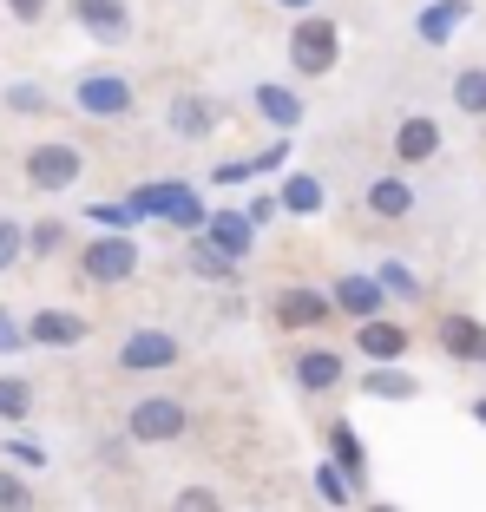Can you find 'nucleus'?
<instances>
[{"mask_svg": "<svg viewBox=\"0 0 486 512\" xmlns=\"http://www.w3.org/2000/svg\"><path fill=\"white\" fill-rule=\"evenodd\" d=\"M454 106L467 119H486V66H460L454 73Z\"/></svg>", "mask_w": 486, "mask_h": 512, "instance_id": "nucleus-24", "label": "nucleus"}, {"mask_svg": "<svg viewBox=\"0 0 486 512\" xmlns=\"http://www.w3.org/2000/svg\"><path fill=\"white\" fill-rule=\"evenodd\" d=\"M322 434H329V467L342 473V480H349V486H362V473H368V453H362V434H355L349 421H329V427H322Z\"/></svg>", "mask_w": 486, "mask_h": 512, "instance_id": "nucleus-19", "label": "nucleus"}, {"mask_svg": "<svg viewBox=\"0 0 486 512\" xmlns=\"http://www.w3.org/2000/svg\"><path fill=\"white\" fill-rule=\"evenodd\" d=\"M73 106L86 112V119H99V125H119V119H132V86H125L112 66H92V73H79L73 79Z\"/></svg>", "mask_w": 486, "mask_h": 512, "instance_id": "nucleus-3", "label": "nucleus"}, {"mask_svg": "<svg viewBox=\"0 0 486 512\" xmlns=\"http://www.w3.org/2000/svg\"><path fill=\"white\" fill-rule=\"evenodd\" d=\"M0 99H7V112H27V119H40V112L53 106L46 86H0Z\"/></svg>", "mask_w": 486, "mask_h": 512, "instance_id": "nucleus-30", "label": "nucleus"}, {"mask_svg": "<svg viewBox=\"0 0 486 512\" xmlns=\"http://www.w3.org/2000/svg\"><path fill=\"white\" fill-rule=\"evenodd\" d=\"M276 217H283V204H276V191H257V197H250V204H243V224H250V230L276 224Z\"/></svg>", "mask_w": 486, "mask_h": 512, "instance_id": "nucleus-36", "label": "nucleus"}, {"mask_svg": "<svg viewBox=\"0 0 486 512\" xmlns=\"http://www.w3.org/2000/svg\"><path fill=\"white\" fill-rule=\"evenodd\" d=\"M368 512H401V506H368Z\"/></svg>", "mask_w": 486, "mask_h": 512, "instance_id": "nucleus-43", "label": "nucleus"}, {"mask_svg": "<svg viewBox=\"0 0 486 512\" xmlns=\"http://www.w3.org/2000/svg\"><path fill=\"white\" fill-rule=\"evenodd\" d=\"M250 99H257V112L276 125V138H289L296 125H303V92H296V86H283V79H263V86L250 92Z\"/></svg>", "mask_w": 486, "mask_h": 512, "instance_id": "nucleus-16", "label": "nucleus"}, {"mask_svg": "<svg viewBox=\"0 0 486 512\" xmlns=\"http://www.w3.org/2000/svg\"><path fill=\"white\" fill-rule=\"evenodd\" d=\"M276 7H283V14H296V20H303V14H316V0H276Z\"/></svg>", "mask_w": 486, "mask_h": 512, "instance_id": "nucleus-41", "label": "nucleus"}, {"mask_svg": "<svg viewBox=\"0 0 486 512\" xmlns=\"http://www.w3.org/2000/svg\"><path fill=\"white\" fill-rule=\"evenodd\" d=\"M86 224H99L106 237H132V224H138V217L125 211V204H86Z\"/></svg>", "mask_w": 486, "mask_h": 512, "instance_id": "nucleus-31", "label": "nucleus"}, {"mask_svg": "<svg viewBox=\"0 0 486 512\" xmlns=\"http://www.w3.org/2000/svg\"><path fill=\"white\" fill-rule=\"evenodd\" d=\"M211 178H217V184H250V171H243V158H224Z\"/></svg>", "mask_w": 486, "mask_h": 512, "instance_id": "nucleus-40", "label": "nucleus"}, {"mask_svg": "<svg viewBox=\"0 0 486 512\" xmlns=\"http://www.w3.org/2000/svg\"><path fill=\"white\" fill-rule=\"evenodd\" d=\"M362 394H368V401H414V394H421V381H414L408 368H368V375H362Z\"/></svg>", "mask_w": 486, "mask_h": 512, "instance_id": "nucleus-23", "label": "nucleus"}, {"mask_svg": "<svg viewBox=\"0 0 486 512\" xmlns=\"http://www.w3.org/2000/svg\"><path fill=\"white\" fill-rule=\"evenodd\" d=\"M171 512H224V499H217V486H184L171 499Z\"/></svg>", "mask_w": 486, "mask_h": 512, "instance_id": "nucleus-34", "label": "nucleus"}, {"mask_svg": "<svg viewBox=\"0 0 486 512\" xmlns=\"http://www.w3.org/2000/svg\"><path fill=\"white\" fill-rule=\"evenodd\" d=\"M0 453L20 460V467H46V447H33V440H0Z\"/></svg>", "mask_w": 486, "mask_h": 512, "instance_id": "nucleus-39", "label": "nucleus"}, {"mask_svg": "<svg viewBox=\"0 0 486 512\" xmlns=\"http://www.w3.org/2000/svg\"><path fill=\"white\" fill-rule=\"evenodd\" d=\"M355 348L368 355V368H401V355L414 348V335L401 329V322L375 316V322H362V329H355Z\"/></svg>", "mask_w": 486, "mask_h": 512, "instance_id": "nucleus-11", "label": "nucleus"}, {"mask_svg": "<svg viewBox=\"0 0 486 512\" xmlns=\"http://www.w3.org/2000/svg\"><path fill=\"white\" fill-rule=\"evenodd\" d=\"M86 335H92V322L79 309H40L27 322V348H79Z\"/></svg>", "mask_w": 486, "mask_h": 512, "instance_id": "nucleus-12", "label": "nucleus"}, {"mask_svg": "<svg viewBox=\"0 0 486 512\" xmlns=\"http://www.w3.org/2000/svg\"><path fill=\"white\" fill-rule=\"evenodd\" d=\"M342 375H349V362H342L335 348H303V355H296V388H309V394L342 388Z\"/></svg>", "mask_w": 486, "mask_h": 512, "instance_id": "nucleus-18", "label": "nucleus"}, {"mask_svg": "<svg viewBox=\"0 0 486 512\" xmlns=\"http://www.w3.org/2000/svg\"><path fill=\"white\" fill-rule=\"evenodd\" d=\"M20 171H27L33 191H73L79 171H86V158H79V145H60V138H46V145H33L27 158H20Z\"/></svg>", "mask_w": 486, "mask_h": 512, "instance_id": "nucleus-6", "label": "nucleus"}, {"mask_svg": "<svg viewBox=\"0 0 486 512\" xmlns=\"http://www.w3.org/2000/svg\"><path fill=\"white\" fill-rule=\"evenodd\" d=\"M375 283H381V296H401V302H414V296H421V276H414L408 263H381V270H375Z\"/></svg>", "mask_w": 486, "mask_h": 512, "instance_id": "nucleus-28", "label": "nucleus"}, {"mask_svg": "<svg viewBox=\"0 0 486 512\" xmlns=\"http://www.w3.org/2000/svg\"><path fill=\"white\" fill-rule=\"evenodd\" d=\"M60 243H66V224H60V217L27 224V256H60Z\"/></svg>", "mask_w": 486, "mask_h": 512, "instance_id": "nucleus-29", "label": "nucleus"}, {"mask_svg": "<svg viewBox=\"0 0 486 512\" xmlns=\"http://www.w3.org/2000/svg\"><path fill=\"white\" fill-rule=\"evenodd\" d=\"M20 256H27V217H7V211H0V276L14 270Z\"/></svg>", "mask_w": 486, "mask_h": 512, "instance_id": "nucleus-27", "label": "nucleus"}, {"mask_svg": "<svg viewBox=\"0 0 486 512\" xmlns=\"http://www.w3.org/2000/svg\"><path fill=\"white\" fill-rule=\"evenodd\" d=\"M204 243H211L224 263H243V256L257 250V230L243 224V211H211L204 217Z\"/></svg>", "mask_w": 486, "mask_h": 512, "instance_id": "nucleus-14", "label": "nucleus"}, {"mask_svg": "<svg viewBox=\"0 0 486 512\" xmlns=\"http://www.w3.org/2000/svg\"><path fill=\"white\" fill-rule=\"evenodd\" d=\"M368 211L388 217V224H401V217L414 211V184L408 178H375L368 184Z\"/></svg>", "mask_w": 486, "mask_h": 512, "instance_id": "nucleus-22", "label": "nucleus"}, {"mask_svg": "<svg viewBox=\"0 0 486 512\" xmlns=\"http://www.w3.org/2000/svg\"><path fill=\"white\" fill-rule=\"evenodd\" d=\"M217 119H224V112H217L211 99H204V92H178V99L165 106L171 138H184V145H204V138L217 132Z\"/></svg>", "mask_w": 486, "mask_h": 512, "instance_id": "nucleus-10", "label": "nucleus"}, {"mask_svg": "<svg viewBox=\"0 0 486 512\" xmlns=\"http://www.w3.org/2000/svg\"><path fill=\"white\" fill-rule=\"evenodd\" d=\"M467 14H473V0H427L421 20H414V33H421L427 46H447L460 27H467Z\"/></svg>", "mask_w": 486, "mask_h": 512, "instance_id": "nucleus-17", "label": "nucleus"}, {"mask_svg": "<svg viewBox=\"0 0 486 512\" xmlns=\"http://www.w3.org/2000/svg\"><path fill=\"white\" fill-rule=\"evenodd\" d=\"M342 66V27L329 14H303L289 27V73L296 79H329Z\"/></svg>", "mask_w": 486, "mask_h": 512, "instance_id": "nucleus-2", "label": "nucleus"}, {"mask_svg": "<svg viewBox=\"0 0 486 512\" xmlns=\"http://www.w3.org/2000/svg\"><path fill=\"white\" fill-rule=\"evenodd\" d=\"M191 270H198L204 283H237V263H224L204 237H191Z\"/></svg>", "mask_w": 486, "mask_h": 512, "instance_id": "nucleus-26", "label": "nucleus"}, {"mask_svg": "<svg viewBox=\"0 0 486 512\" xmlns=\"http://www.w3.org/2000/svg\"><path fill=\"white\" fill-rule=\"evenodd\" d=\"M276 204H283V217H316L322 204H329V191H322L316 171H289L283 191H276Z\"/></svg>", "mask_w": 486, "mask_h": 512, "instance_id": "nucleus-20", "label": "nucleus"}, {"mask_svg": "<svg viewBox=\"0 0 486 512\" xmlns=\"http://www.w3.org/2000/svg\"><path fill=\"white\" fill-rule=\"evenodd\" d=\"M171 362H178V335H165V329H132L119 342V368L125 375H165Z\"/></svg>", "mask_w": 486, "mask_h": 512, "instance_id": "nucleus-9", "label": "nucleus"}, {"mask_svg": "<svg viewBox=\"0 0 486 512\" xmlns=\"http://www.w3.org/2000/svg\"><path fill=\"white\" fill-rule=\"evenodd\" d=\"M289 165V138H276L270 151H257V158H243V171H250V178H270V171H283Z\"/></svg>", "mask_w": 486, "mask_h": 512, "instance_id": "nucleus-35", "label": "nucleus"}, {"mask_svg": "<svg viewBox=\"0 0 486 512\" xmlns=\"http://www.w3.org/2000/svg\"><path fill=\"white\" fill-rule=\"evenodd\" d=\"M125 211L132 217H158V224H171V230H184V237H204V197H198V184H178V178H165V184H138L132 197H125Z\"/></svg>", "mask_w": 486, "mask_h": 512, "instance_id": "nucleus-1", "label": "nucleus"}, {"mask_svg": "<svg viewBox=\"0 0 486 512\" xmlns=\"http://www.w3.org/2000/svg\"><path fill=\"white\" fill-rule=\"evenodd\" d=\"M33 414V381L27 375H0V421L20 427Z\"/></svg>", "mask_w": 486, "mask_h": 512, "instance_id": "nucleus-25", "label": "nucleus"}, {"mask_svg": "<svg viewBox=\"0 0 486 512\" xmlns=\"http://www.w3.org/2000/svg\"><path fill=\"white\" fill-rule=\"evenodd\" d=\"M0 512H33V486L20 473H0Z\"/></svg>", "mask_w": 486, "mask_h": 512, "instance_id": "nucleus-33", "label": "nucleus"}, {"mask_svg": "<svg viewBox=\"0 0 486 512\" xmlns=\"http://www.w3.org/2000/svg\"><path fill=\"white\" fill-rule=\"evenodd\" d=\"M184 427H191V414H184L178 394H145V401H132V414H125V434H132L138 447H171V440H184Z\"/></svg>", "mask_w": 486, "mask_h": 512, "instance_id": "nucleus-4", "label": "nucleus"}, {"mask_svg": "<svg viewBox=\"0 0 486 512\" xmlns=\"http://www.w3.org/2000/svg\"><path fill=\"white\" fill-rule=\"evenodd\" d=\"M329 302H335V316H349V322H375L381 316V283L375 276H362V270H349V276H335V289H329Z\"/></svg>", "mask_w": 486, "mask_h": 512, "instance_id": "nucleus-13", "label": "nucleus"}, {"mask_svg": "<svg viewBox=\"0 0 486 512\" xmlns=\"http://www.w3.org/2000/svg\"><path fill=\"white\" fill-rule=\"evenodd\" d=\"M441 151V119H427V112H408L395 125V165H427Z\"/></svg>", "mask_w": 486, "mask_h": 512, "instance_id": "nucleus-15", "label": "nucleus"}, {"mask_svg": "<svg viewBox=\"0 0 486 512\" xmlns=\"http://www.w3.org/2000/svg\"><path fill=\"white\" fill-rule=\"evenodd\" d=\"M79 276L99 289H119L138 276V243L132 237H92L86 250H79Z\"/></svg>", "mask_w": 486, "mask_h": 512, "instance_id": "nucleus-5", "label": "nucleus"}, {"mask_svg": "<svg viewBox=\"0 0 486 512\" xmlns=\"http://www.w3.org/2000/svg\"><path fill=\"white\" fill-rule=\"evenodd\" d=\"M0 7H7V14H14L20 27H40V20L53 14V0H0Z\"/></svg>", "mask_w": 486, "mask_h": 512, "instance_id": "nucleus-37", "label": "nucleus"}, {"mask_svg": "<svg viewBox=\"0 0 486 512\" xmlns=\"http://www.w3.org/2000/svg\"><path fill=\"white\" fill-rule=\"evenodd\" d=\"M473 421H480V427H486V394H480V401H473Z\"/></svg>", "mask_w": 486, "mask_h": 512, "instance_id": "nucleus-42", "label": "nucleus"}, {"mask_svg": "<svg viewBox=\"0 0 486 512\" xmlns=\"http://www.w3.org/2000/svg\"><path fill=\"white\" fill-rule=\"evenodd\" d=\"M316 493H322V506H349V499H355V486L342 480V473H335L329 460H322V467H316Z\"/></svg>", "mask_w": 486, "mask_h": 512, "instance_id": "nucleus-32", "label": "nucleus"}, {"mask_svg": "<svg viewBox=\"0 0 486 512\" xmlns=\"http://www.w3.org/2000/svg\"><path fill=\"white\" fill-rule=\"evenodd\" d=\"M20 348H27V322L0 309V355H20Z\"/></svg>", "mask_w": 486, "mask_h": 512, "instance_id": "nucleus-38", "label": "nucleus"}, {"mask_svg": "<svg viewBox=\"0 0 486 512\" xmlns=\"http://www.w3.org/2000/svg\"><path fill=\"white\" fill-rule=\"evenodd\" d=\"M329 316H335L329 289H303V283H289V289H276V302H270V322H276V329H322Z\"/></svg>", "mask_w": 486, "mask_h": 512, "instance_id": "nucleus-7", "label": "nucleus"}, {"mask_svg": "<svg viewBox=\"0 0 486 512\" xmlns=\"http://www.w3.org/2000/svg\"><path fill=\"white\" fill-rule=\"evenodd\" d=\"M441 348L454 355V362H486V322L447 316V322H441Z\"/></svg>", "mask_w": 486, "mask_h": 512, "instance_id": "nucleus-21", "label": "nucleus"}, {"mask_svg": "<svg viewBox=\"0 0 486 512\" xmlns=\"http://www.w3.org/2000/svg\"><path fill=\"white\" fill-rule=\"evenodd\" d=\"M66 7H73V20H79L86 40H99V46L132 40V7H125V0H66Z\"/></svg>", "mask_w": 486, "mask_h": 512, "instance_id": "nucleus-8", "label": "nucleus"}]
</instances>
